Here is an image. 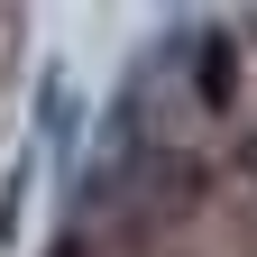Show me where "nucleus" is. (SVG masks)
Returning a JSON list of instances; mask_svg holds the SVG:
<instances>
[{
    "instance_id": "obj_3",
    "label": "nucleus",
    "mask_w": 257,
    "mask_h": 257,
    "mask_svg": "<svg viewBox=\"0 0 257 257\" xmlns=\"http://www.w3.org/2000/svg\"><path fill=\"white\" fill-rule=\"evenodd\" d=\"M55 257H83V239H64V248H55Z\"/></svg>"
},
{
    "instance_id": "obj_1",
    "label": "nucleus",
    "mask_w": 257,
    "mask_h": 257,
    "mask_svg": "<svg viewBox=\"0 0 257 257\" xmlns=\"http://www.w3.org/2000/svg\"><path fill=\"white\" fill-rule=\"evenodd\" d=\"M193 202H202V156H184V147H147L138 175H128V211H138V220H184Z\"/></svg>"
},
{
    "instance_id": "obj_2",
    "label": "nucleus",
    "mask_w": 257,
    "mask_h": 257,
    "mask_svg": "<svg viewBox=\"0 0 257 257\" xmlns=\"http://www.w3.org/2000/svg\"><path fill=\"white\" fill-rule=\"evenodd\" d=\"M193 92H202L211 110L239 101V46H230V28H202V46H193Z\"/></svg>"
}]
</instances>
